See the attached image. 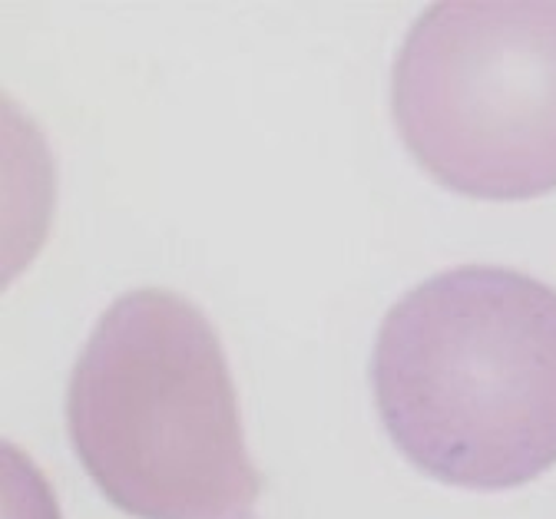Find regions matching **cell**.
Masks as SVG:
<instances>
[{"label": "cell", "instance_id": "6da1fadb", "mask_svg": "<svg viewBox=\"0 0 556 519\" xmlns=\"http://www.w3.org/2000/svg\"><path fill=\"white\" fill-rule=\"evenodd\" d=\"M371 391L394 447L441 483L514 490L556 467V288L447 268L384 315Z\"/></svg>", "mask_w": 556, "mask_h": 519}, {"label": "cell", "instance_id": "7a4b0ae2", "mask_svg": "<svg viewBox=\"0 0 556 519\" xmlns=\"http://www.w3.org/2000/svg\"><path fill=\"white\" fill-rule=\"evenodd\" d=\"M66 430L97 490L136 519H242L258 503L223 341L169 288L126 291L100 315Z\"/></svg>", "mask_w": 556, "mask_h": 519}, {"label": "cell", "instance_id": "3957f363", "mask_svg": "<svg viewBox=\"0 0 556 519\" xmlns=\"http://www.w3.org/2000/svg\"><path fill=\"white\" fill-rule=\"evenodd\" d=\"M391 116L417 166L460 195L553 192L556 4H431L394 56Z\"/></svg>", "mask_w": 556, "mask_h": 519}]
</instances>
